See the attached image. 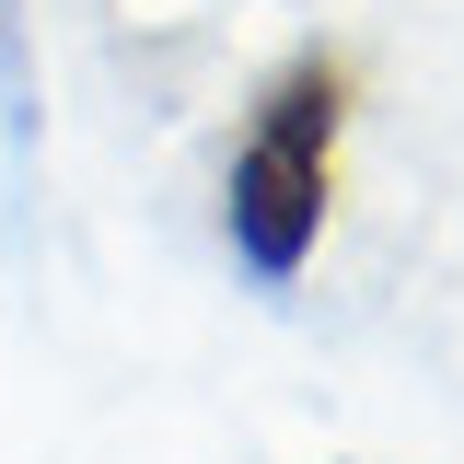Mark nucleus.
<instances>
[{
	"label": "nucleus",
	"instance_id": "f257e3e1",
	"mask_svg": "<svg viewBox=\"0 0 464 464\" xmlns=\"http://www.w3.org/2000/svg\"><path fill=\"white\" fill-rule=\"evenodd\" d=\"M337 128H348V58H290L279 82L256 93L244 140H232L221 174V232L232 256L256 267L267 290H290L325 244V209H337Z\"/></svg>",
	"mask_w": 464,
	"mask_h": 464
}]
</instances>
